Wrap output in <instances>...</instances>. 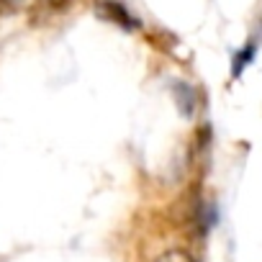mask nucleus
I'll use <instances>...</instances> for the list:
<instances>
[{
  "instance_id": "20e7f679",
  "label": "nucleus",
  "mask_w": 262,
  "mask_h": 262,
  "mask_svg": "<svg viewBox=\"0 0 262 262\" xmlns=\"http://www.w3.org/2000/svg\"><path fill=\"white\" fill-rule=\"evenodd\" d=\"M39 3H44L49 11H59V8H64L70 0H39Z\"/></svg>"
},
{
  "instance_id": "f03ea898",
  "label": "nucleus",
  "mask_w": 262,
  "mask_h": 262,
  "mask_svg": "<svg viewBox=\"0 0 262 262\" xmlns=\"http://www.w3.org/2000/svg\"><path fill=\"white\" fill-rule=\"evenodd\" d=\"M254 57H257V44H254V41H247V44L234 54V59H231V77L239 80V75L254 62Z\"/></svg>"
},
{
  "instance_id": "7ed1b4c3",
  "label": "nucleus",
  "mask_w": 262,
  "mask_h": 262,
  "mask_svg": "<svg viewBox=\"0 0 262 262\" xmlns=\"http://www.w3.org/2000/svg\"><path fill=\"white\" fill-rule=\"evenodd\" d=\"M160 262H193V259H190L185 252H167Z\"/></svg>"
},
{
  "instance_id": "f257e3e1",
  "label": "nucleus",
  "mask_w": 262,
  "mask_h": 262,
  "mask_svg": "<svg viewBox=\"0 0 262 262\" xmlns=\"http://www.w3.org/2000/svg\"><path fill=\"white\" fill-rule=\"evenodd\" d=\"M98 13L103 16V18H108V21H113V24H118L121 29H126V31H134V29H139L142 24H139V18H134L131 16L121 3H116V0H100L98 3Z\"/></svg>"
}]
</instances>
